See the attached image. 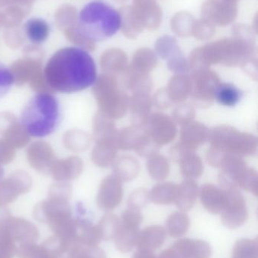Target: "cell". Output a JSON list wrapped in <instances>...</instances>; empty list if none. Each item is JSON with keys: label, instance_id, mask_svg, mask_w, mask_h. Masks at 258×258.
Here are the masks:
<instances>
[{"label": "cell", "instance_id": "cb8c5ba5", "mask_svg": "<svg viewBox=\"0 0 258 258\" xmlns=\"http://www.w3.org/2000/svg\"><path fill=\"white\" fill-rule=\"evenodd\" d=\"M189 218L184 212H177L170 215L166 222V233L171 237L180 238L187 233Z\"/></svg>", "mask_w": 258, "mask_h": 258}, {"label": "cell", "instance_id": "4fadbf2b", "mask_svg": "<svg viewBox=\"0 0 258 258\" xmlns=\"http://www.w3.org/2000/svg\"><path fill=\"white\" fill-rule=\"evenodd\" d=\"M210 130L200 122H191L182 126L180 142L192 150H196L200 146L209 141Z\"/></svg>", "mask_w": 258, "mask_h": 258}, {"label": "cell", "instance_id": "9c48e42d", "mask_svg": "<svg viewBox=\"0 0 258 258\" xmlns=\"http://www.w3.org/2000/svg\"><path fill=\"white\" fill-rule=\"evenodd\" d=\"M218 182L221 189H237L246 171L247 164L241 156L224 153L220 168Z\"/></svg>", "mask_w": 258, "mask_h": 258}, {"label": "cell", "instance_id": "d590c367", "mask_svg": "<svg viewBox=\"0 0 258 258\" xmlns=\"http://www.w3.org/2000/svg\"><path fill=\"white\" fill-rule=\"evenodd\" d=\"M153 105L156 106L158 109L165 110L169 108L173 104L168 95L166 89H160L156 92L154 98H152Z\"/></svg>", "mask_w": 258, "mask_h": 258}, {"label": "cell", "instance_id": "277c9868", "mask_svg": "<svg viewBox=\"0 0 258 258\" xmlns=\"http://www.w3.org/2000/svg\"><path fill=\"white\" fill-rule=\"evenodd\" d=\"M209 141L213 148L241 157L251 156L257 152V139L254 135L228 125H220L210 130Z\"/></svg>", "mask_w": 258, "mask_h": 258}, {"label": "cell", "instance_id": "e575fe53", "mask_svg": "<svg viewBox=\"0 0 258 258\" xmlns=\"http://www.w3.org/2000/svg\"><path fill=\"white\" fill-rule=\"evenodd\" d=\"M192 153H195V150L189 148L182 142H179L173 146L170 150V156L174 162H179L185 156Z\"/></svg>", "mask_w": 258, "mask_h": 258}, {"label": "cell", "instance_id": "484cf974", "mask_svg": "<svg viewBox=\"0 0 258 258\" xmlns=\"http://www.w3.org/2000/svg\"><path fill=\"white\" fill-rule=\"evenodd\" d=\"M240 98V91L231 83H220L215 92V100L227 107L236 105Z\"/></svg>", "mask_w": 258, "mask_h": 258}, {"label": "cell", "instance_id": "2e32d148", "mask_svg": "<svg viewBox=\"0 0 258 258\" xmlns=\"http://www.w3.org/2000/svg\"><path fill=\"white\" fill-rule=\"evenodd\" d=\"M200 200L203 207L213 215H218L224 208L225 194L223 189H219L212 183L203 185L199 192Z\"/></svg>", "mask_w": 258, "mask_h": 258}, {"label": "cell", "instance_id": "f1b7e54d", "mask_svg": "<svg viewBox=\"0 0 258 258\" xmlns=\"http://www.w3.org/2000/svg\"><path fill=\"white\" fill-rule=\"evenodd\" d=\"M195 116V109L190 104H183L176 107L173 112L172 119L177 125H187L194 120Z\"/></svg>", "mask_w": 258, "mask_h": 258}, {"label": "cell", "instance_id": "4316f807", "mask_svg": "<svg viewBox=\"0 0 258 258\" xmlns=\"http://www.w3.org/2000/svg\"><path fill=\"white\" fill-rule=\"evenodd\" d=\"M232 258H258L257 239H242L233 246Z\"/></svg>", "mask_w": 258, "mask_h": 258}, {"label": "cell", "instance_id": "e0dca14e", "mask_svg": "<svg viewBox=\"0 0 258 258\" xmlns=\"http://www.w3.org/2000/svg\"><path fill=\"white\" fill-rule=\"evenodd\" d=\"M166 234V230L162 226H150L139 232L136 246L138 249L154 251L163 245Z\"/></svg>", "mask_w": 258, "mask_h": 258}, {"label": "cell", "instance_id": "8fae6325", "mask_svg": "<svg viewBox=\"0 0 258 258\" xmlns=\"http://www.w3.org/2000/svg\"><path fill=\"white\" fill-rule=\"evenodd\" d=\"M152 105V98L149 94L133 93L129 100L133 126L145 128Z\"/></svg>", "mask_w": 258, "mask_h": 258}, {"label": "cell", "instance_id": "d6986e66", "mask_svg": "<svg viewBox=\"0 0 258 258\" xmlns=\"http://www.w3.org/2000/svg\"><path fill=\"white\" fill-rule=\"evenodd\" d=\"M192 83L190 77L176 75L170 80L166 88L168 97L172 103H181L190 96Z\"/></svg>", "mask_w": 258, "mask_h": 258}, {"label": "cell", "instance_id": "ba28073f", "mask_svg": "<svg viewBox=\"0 0 258 258\" xmlns=\"http://www.w3.org/2000/svg\"><path fill=\"white\" fill-rule=\"evenodd\" d=\"M225 194L221 214L223 224L228 228L236 229L245 224L248 212L243 196L237 189H224Z\"/></svg>", "mask_w": 258, "mask_h": 258}, {"label": "cell", "instance_id": "52a82bcc", "mask_svg": "<svg viewBox=\"0 0 258 258\" xmlns=\"http://www.w3.org/2000/svg\"><path fill=\"white\" fill-rule=\"evenodd\" d=\"M142 221L140 211L127 209L123 212L120 227L115 236V245L118 251L127 253L132 251L137 243L139 227Z\"/></svg>", "mask_w": 258, "mask_h": 258}, {"label": "cell", "instance_id": "44dd1931", "mask_svg": "<svg viewBox=\"0 0 258 258\" xmlns=\"http://www.w3.org/2000/svg\"><path fill=\"white\" fill-rule=\"evenodd\" d=\"M114 171L115 176L121 181L128 182L137 177L140 171V165L136 158L127 155L117 159Z\"/></svg>", "mask_w": 258, "mask_h": 258}, {"label": "cell", "instance_id": "9a60e30c", "mask_svg": "<svg viewBox=\"0 0 258 258\" xmlns=\"http://www.w3.org/2000/svg\"><path fill=\"white\" fill-rule=\"evenodd\" d=\"M23 30L29 42L34 45H42L46 42L51 33L49 23L41 17H32L27 19Z\"/></svg>", "mask_w": 258, "mask_h": 258}, {"label": "cell", "instance_id": "4dcf8cb0", "mask_svg": "<svg viewBox=\"0 0 258 258\" xmlns=\"http://www.w3.org/2000/svg\"><path fill=\"white\" fill-rule=\"evenodd\" d=\"M150 201L149 192L147 189H137L133 191L129 197V209L140 211L148 205Z\"/></svg>", "mask_w": 258, "mask_h": 258}, {"label": "cell", "instance_id": "8992f818", "mask_svg": "<svg viewBox=\"0 0 258 258\" xmlns=\"http://www.w3.org/2000/svg\"><path fill=\"white\" fill-rule=\"evenodd\" d=\"M190 97L192 104L199 108L210 107L215 100L217 88L221 83L218 74L209 69L193 71Z\"/></svg>", "mask_w": 258, "mask_h": 258}, {"label": "cell", "instance_id": "f546056e", "mask_svg": "<svg viewBox=\"0 0 258 258\" xmlns=\"http://www.w3.org/2000/svg\"><path fill=\"white\" fill-rule=\"evenodd\" d=\"M15 83V76L12 70L4 63H0V99L6 96Z\"/></svg>", "mask_w": 258, "mask_h": 258}, {"label": "cell", "instance_id": "5bb4252c", "mask_svg": "<svg viewBox=\"0 0 258 258\" xmlns=\"http://www.w3.org/2000/svg\"><path fill=\"white\" fill-rule=\"evenodd\" d=\"M172 247L183 258H210L212 256V248L205 241L183 239Z\"/></svg>", "mask_w": 258, "mask_h": 258}, {"label": "cell", "instance_id": "603a6c76", "mask_svg": "<svg viewBox=\"0 0 258 258\" xmlns=\"http://www.w3.org/2000/svg\"><path fill=\"white\" fill-rule=\"evenodd\" d=\"M180 171L186 179L198 178L204 172V164L199 156L195 153L185 156L180 162Z\"/></svg>", "mask_w": 258, "mask_h": 258}, {"label": "cell", "instance_id": "ac0fdd59", "mask_svg": "<svg viewBox=\"0 0 258 258\" xmlns=\"http://www.w3.org/2000/svg\"><path fill=\"white\" fill-rule=\"evenodd\" d=\"M198 192L196 182L192 179H186L179 185L178 192L174 203L181 212H187L195 205Z\"/></svg>", "mask_w": 258, "mask_h": 258}, {"label": "cell", "instance_id": "7a4b0ae2", "mask_svg": "<svg viewBox=\"0 0 258 258\" xmlns=\"http://www.w3.org/2000/svg\"><path fill=\"white\" fill-rule=\"evenodd\" d=\"M63 114L62 104L57 97L48 92H39L23 107L20 123L29 136L46 138L59 128Z\"/></svg>", "mask_w": 258, "mask_h": 258}, {"label": "cell", "instance_id": "8d00e7d4", "mask_svg": "<svg viewBox=\"0 0 258 258\" xmlns=\"http://www.w3.org/2000/svg\"><path fill=\"white\" fill-rule=\"evenodd\" d=\"M224 154V153L222 152L211 147V148L207 152V160L209 165L214 167V168H219Z\"/></svg>", "mask_w": 258, "mask_h": 258}, {"label": "cell", "instance_id": "f35d334b", "mask_svg": "<svg viewBox=\"0 0 258 258\" xmlns=\"http://www.w3.org/2000/svg\"><path fill=\"white\" fill-rule=\"evenodd\" d=\"M133 258H157L154 255L153 251H147V250L138 249L135 253Z\"/></svg>", "mask_w": 258, "mask_h": 258}, {"label": "cell", "instance_id": "836d02e7", "mask_svg": "<svg viewBox=\"0 0 258 258\" xmlns=\"http://www.w3.org/2000/svg\"><path fill=\"white\" fill-rule=\"evenodd\" d=\"M111 57V59L106 60L105 63L104 68L106 71L116 74L125 71L127 57L124 53L116 51V53Z\"/></svg>", "mask_w": 258, "mask_h": 258}, {"label": "cell", "instance_id": "5b68a950", "mask_svg": "<svg viewBox=\"0 0 258 258\" xmlns=\"http://www.w3.org/2000/svg\"><path fill=\"white\" fill-rule=\"evenodd\" d=\"M99 104L106 117L119 119L129 109L128 95L119 87L118 78L109 74L97 79L95 84Z\"/></svg>", "mask_w": 258, "mask_h": 258}, {"label": "cell", "instance_id": "7402d4cb", "mask_svg": "<svg viewBox=\"0 0 258 258\" xmlns=\"http://www.w3.org/2000/svg\"><path fill=\"white\" fill-rule=\"evenodd\" d=\"M179 185L176 183H159L149 192L150 200L158 205L171 204L175 201Z\"/></svg>", "mask_w": 258, "mask_h": 258}, {"label": "cell", "instance_id": "ffe728a7", "mask_svg": "<svg viewBox=\"0 0 258 258\" xmlns=\"http://www.w3.org/2000/svg\"><path fill=\"white\" fill-rule=\"evenodd\" d=\"M148 135L146 129L132 126L118 131L117 147L119 150H136Z\"/></svg>", "mask_w": 258, "mask_h": 258}, {"label": "cell", "instance_id": "6da1fadb", "mask_svg": "<svg viewBox=\"0 0 258 258\" xmlns=\"http://www.w3.org/2000/svg\"><path fill=\"white\" fill-rule=\"evenodd\" d=\"M44 79L48 86L56 92L77 93L95 84L98 79L96 64L84 48L63 47L47 60Z\"/></svg>", "mask_w": 258, "mask_h": 258}, {"label": "cell", "instance_id": "d6a6232c", "mask_svg": "<svg viewBox=\"0 0 258 258\" xmlns=\"http://www.w3.org/2000/svg\"><path fill=\"white\" fill-rule=\"evenodd\" d=\"M239 188H242V189L254 194L255 197H257L258 175L255 169L251 168H247L246 171L242 177Z\"/></svg>", "mask_w": 258, "mask_h": 258}, {"label": "cell", "instance_id": "d4e9b609", "mask_svg": "<svg viewBox=\"0 0 258 258\" xmlns=\"http://www.w3.org/2000/svg\"><path fill=\"white\" fill-rule=\"evenodd\" d=\"M146 167L149 175L157 181H162L169 175V162L166 157L159 153L148 158Z\"/></svg>", "mask_w": 258, "mask_h": 258}, {"label": "cell", "instance_id": "1f68e13d", "mask_svg": "<svg viewBox=\"0 0 258 258\" xmlns=\"http://www.w3.org/2000/svg\"><path fill=\"white\" fill-rule=\"evenodd\" d=\"M120 227V220L118 216L113 214H109L105 216L101 222L102 236L105 239H115Z\"/></svg>", "mask_w": 258, "mask_h": 258}, {"label": "cell", "instance_id": "7c38bea8", "mask_svg": "<svg viewBox=\"0 0 258 258\" xmlns=\"http://www.w3.org/2000/svg\"><path fill=\"white\" fill-rule=\"evenodd\" d=\"M124 196L122 181L116 176H109L103 180L99 204L105 210H112L121 204Z\"/></svg>", "mask_w": 258, "mask_h": 258}, {"label": "cell", "instance_id": "30bf717a", "mask_svg": "<svg viewBox=\"0 0 258 258\" xmlns=\"http://www.w3.org/2000/svg\"><path fill=\"white\" fill-rule=\"evenodd\" d=\"M145 129L151 139L159 147L174 141L177 134V124L172 118L164 113H156L150 115Z\"/></svg>", "mask_w": 258, "mask_h": 258}, {"label": "cell", "instance_id": "74e56055", "mask_svg": "<svg viewBox=\"0 0 258 258\" xmlns=\"http://www.w3.org/2000/svg\"><path fill=\"white\" fill-rule=\"evenodd\" d=\"M244 69L245 72L252 77L254 80H257V63L255 62H250V63H245L243 65Z\"/></svg>", "mask_w": 258, "mask_h": 258}, {"label": "cell", "instance_id": "83f0119b", "mask_svg": "<svg viewBox=\"0 0 258 258\" xmlns=\"http://www.w3.org/2000/svg\"><path fill=\"white\" fill-rule=\"evenodd\" d=\"M156 65V58L152 53L142 51L135 56L133 63L129 68L139 73V74L149 75Z\"/></svg>", "mask_w": 258, "mask_h": 258}, {"label": "cell", "instance_id": "3957f363", "mask_svg": "<svg viewBox=\"0 0 258 258\" xmlns=\"http://www.w3.org/2000/svg\"><path fill=\"white\" fill-rule=\"evenodd\" d=\"M122 25L121 14L112 5L102 0L86 3L77 15V34L89 42H103L113 37Z\"/></svg>", "mask_w": 258, "mask_h": 258}]
</instances>
